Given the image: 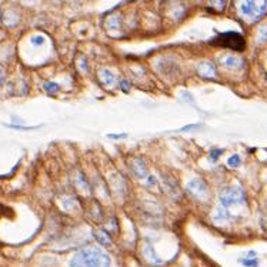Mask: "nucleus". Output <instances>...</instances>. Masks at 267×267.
I'll use <instances>...</instances> for the list:
<instances>
[{
  "instance_id": "nucleus-1",
  "label": "nucleus",
  "mask_w": 267,
  "mask_h": 267,
  "mask_svg": "<svg viewBox=\"0 0 267 267\" xmlns=\"http://www.w3.org/2000/svg\"><path fill=\"white\" fill-rule=\"evenodd\" d=\"M110 257L100 247H84L70 260V267H109Z\"/></svg>"
},
{
  "instance_id": "nucleus-2",
  "label": "nucleus",
  "mask_w": 267,
  "mask_h": 267,
  "mask_svg": "<svg viewBox=\"0 0 267 267\" xmlns=\"http://www.w3.org/2000/svg\"><path fill=\"white\" fill-rule=\"evenodd\" d=\"M220 206L224 209H230L232 206H242L246 203V194L244 190L240 186H229L223 189L218 194Z\"/></svg>"
},
{
  "instance_id": "nucleus-3",
  "label": "nucleus",
  "mask_w": 267,
  "mask_h": 267,
  "mask_svg": "<svg viewBox=\"0 0 267 267\" xmlns=\"http://www.w3.org/2000/svg\"><path fill=\"white\" fill-rule=\"evenodd\" d=\"M212 43L217 45V46L230 48L233 50H243L244 49V39L237 33V32H224V33H220Z\"/></svg>"
},
{
  "instance_id": "nucleus-4",
  "label": "nucleus",
  "mask_w": 267,
  "mask_h": 267,
  "mask_svg": "<svg viewBox=\"0 0 267 267\" xmlns=\"http://www.w3.org/2000/svg\"><path fill=\"white\" fill-rule=\"evenodd\" d=\"M240 13L249 19H259L267 12V1H240Z\"/></svg>"
},
{
  "instance_id": "nucleus-5",
  "label": "nucleus",
  "mask_w": 267,
  "mask_h": 267,
  "mask_svg": "<svg viewBox=\"0 0 267 267\" xmlns=\"http://www.w3.org/2000/svg\"><path fill=\"white\" fill-rule=\"evenodd\" d=\"M186 189H187V192L192 196H194L197 199H204L209 194V187L201 179H194V180L189 182L187 186H186Z\"/></svg>"
},
{
  "instance_id": "nucleus-6",
  "label": "nucleus",
  "mask_w": 267,
  "mask_h": 267,
  "mask_svg": "<svg viewBox=\"0 0 267 267\" xmlns=\"http://www.w3.org/2000/svg\"><path fill=\"white\" fill-rule=\"evenodd\" d=\"M127 166H129L130 171L133 173L137 179H145V177L147 176V173H149V171H147L146 163H145L142 159H139V157L130 159V160L127 162Z\"/></svg>"
},
{
  "instance_id": "nucleus-7",
  "label": "nucleus",
  "mask_w": 267,
  "mask_h": 267,
  "mask_svg": "<svg viewBox=\"0 0 267 267\" xmlns=\"http://www.w3.org/2000/svg\"><path fill=\"white\" fill-rule=\"evenodd\" d=\"M142 254L145 257V260L150 265H154V266H160L162 265V260L159 259V256L156 254V251L153 249L149 242H145L143 243V247H142Z\"/></svg>"
},
{
  "instance_id": "nucleus-8",
  "label": "nucleus",
  "mask_w": 267,
  "mask_h": 267,
  "mask_svg": "<svg viewBox=\"0 0 267 267\" xmlns=\"http://www.w3.org/2000/svg\"><path fill=\"white\" fill-rule=\"evenodd\" d=\"M196 72L203 79H213L216 76V69L210 62H200L196 67Z\"/></svg>"
},
{
  "instance_id": "nucleus-9",
  "label": "nucleus",
  "mask_w": 267,
  "mask_h": 267,
  "mask_svg": "<svg viewBox=\"0 0 267 267\" xmlns=\"http://www.w3.org/2000/svg\"><path fill=\"white\" fill-rule=\"evenodd\" d=\"M97 77H99L100 83L104 87H113L116 84V76L109 69H99L97 70Z\"/></svg>"
},
{
  "instance_id": "nucleus-10",
  "label": "nucleus",
  "mask_w": 267,
  "mask_h": 267,
  "mask_svg": "<svg viewBox=\"0 0 267 267\" xmlns=\"http://www.w3.org/2000/svg\"><path fill=\"white\" fill-rule=\"evenodd\" d=\"M220 63L227 69H239L243 65V60L237 56H233V54H223V57L218 59Z\"/></svg>"
},
{
  "instance_id": "nucleus-11",
  "label": "nucleus",
  "mask_w": 267,
  "mask_h": 267,
  "mask_svg": "<svg viewBox=\"0 0 267 267\" xmlns=\"http://www.w3.org/2000/svg\"><path fill=\"white\" fill-rule=\"evenodd\" d=\"M230 218H232V215H230V212L227 209H224L221 206H217L215 213H213V220L216 223H224V221H227Z\"/></svg>"
},
{
  "instance_id": "nucleus-12",
  "label": "nucleus",
  "mask_w": 267,
  "mask_h": 267,
  "mask_svg": "<svg viewBox=\"0 0 267 267\" xmlns=\"http://www.w3.org/2000/svg\"><path fill=\"white\" fill-rule=\"evenodd\" d=\"M95 236L97 239V242L100 243L101 246H110L112 244V240H110V236L106 233V230H96Z\"/></svg>"
},
{
  "instance_id": "nucleus-13",
  "label": "nucleus",
  "mask_w": 267,
  "mask_h": 267,
  "mask_svg": "<svg viewBox=\"0 0 267 267\" xmlns=\"http://www.w3.org/2000/svg\"><path fill=\"white\" fill-rule=\"evenodd\" d=\"M3 126L7 127V129L22 130V132H26V130H36V129H40V127H42V126H22V124H10V123H4Z\"/></svg>"
},
{
  "instance_id": "nucleus-14",
  "label": "nucleus",
  "mask_w": 267,
  "mask_h": 267,
  "mask_svg": "<svg viewBox=\"0 0 267 267\" xmlns=\"http://www.w3.org/2000/svg\"><path fill=\"white\" fill-rule=\"evenodd\" d=\"M43 89H45L48 93H56V92L59 90V86L56 83H53V82H46V83L43 84Z\"/></svg>"
},
{
  "instance_id": "nucleus-15",
  "label": "nucleus",
  "mask_w": 267,
  "mask_h": 267,
  "mask_svg": "<svg viewBox=\"0 0 267 267\" xmlns=\"http://www.w3.org/2000/svg\"><path fill=\"white\" fill-rule=\"evenodd\" d=\"M239 165H240V156H239V154H233L232 157H229V160H227V166L237 167Z\"/></svg>"
},
{
  "instance_id": "nucleus-16",
  "label": "nucleus",
  "mask_w": 267,
  "mask_h": 267,
  "mask_svg": "<svg viewBox=\"0 0 267 267\" xmlns=\"http://www.w3.org/2000/svg\"><path fill=\"white\" fill-rule=\"evenodd\" d=\"M201 123H193V124H187V126H183L180 129V132H192V130H197L200 129Z\"/></svg>"
},
{
  "instance_id": "nucleus-17",
  "label": "nucleus",
  "mask_w": 267,
  "mask_h": 267,
  "mask_svg": "<svg viewBox=\"0 0 267 267\" xmlns=\"http://www.w3.org/2000/svg\"><path fill=\"white\" fill-rule=\"evenodd\" d=\"M32 43L36 45V46H40V45L45 43V37L40 36V34H39V36H33V37H32Z\"/></svg>"
},
{
  "instance_id": "nucleus-18",
  "label": "nucleus",
  "mask_w": 267,
  "mask_h": 267,
  "mask_svg": "<svg viewBox=\"0 0 267 267\" xmlns=\"http://www.w3.org/2000/svg\"><path fill=\"white\" fill-rule=\"evenodd\" d=\"M107 137H109V139H126V137H127V134L126 133H119V134L109 133L107 134Z\"/></svg>"
},
{
  "instance_id": "nucleus-19",
  "label": "nucleus",
  "mask_w": 267,
  "mask_h": 267,
  "mask_svg": "<svg viewBox=\"0 0 267 267\" xmlns=\"http://www.w3.org/2000/svg\"><path fill=\"white\" fill-rule=\"evenodd\" d=\"M242 263L247 267H257V265H259V263H257V260H243Z\"/></svg>"
},
{
  "instance_id": "nucleus-20",
  "label": "nucleus",
  "mask_w": 267,
  "mask_h": 267,
  "mask_svg": "<svg viewBox=\"0 0 267 267\" xmlns=\"http://www.w3.org/2000/svg\"><path fill=\"white\" fill-rule=\"evenodd\" d=\"M209 4L210 6H216V7H218V10H221L226 6V1H210Z\"/></svg>"
},
{
  "instance_id": "nucleus-21",
  "label": "nucleus",
  "mask_w": 267,
  "mask_h": 267,
  "mask_svg": "<svg viewBox=\"0 0 267 267\" xmlns=\"http://www.w3.org/2000/svg\"><path fill=\"white\" fill-rule=\"evenodd\" d=\"M221 153H223V150H220V149H217V150H212L210 151V159H212V160H216L217 157H218Z\"/></svg>"
},
{
  "instance_id": "nucleus-22",
  "label": "nucleus",
  "mask_w": 267,
  "mask_h": 267,
  "mask_svg": "<svg viewBox=\"0 0 267 267\" xmlns=\"http://www.w3.org/2000/svg\"><path fill=\"white\" fill-rule=\"evenodd\" d=\"M120 86H121V89H123L124 92H127V90H129V87H130L127 80H121V82H120Z\"/></svg>"
},
{
  "instance_id": "nucleus-23",
  "label": "nucleus",
  "mask_w": 267,
  "mask_h": 267,
  "mask_svg": "<svg viewBox=\"0 0 267 267\" xmlns=\"http://www.w3.org/2000/svg\"><path fill=\"white\" fill-rule=\"evenodd\" d=\"M263 220H265V226H267V206H266V210H265V216H263Z\"/></svg>"
},
{
  "instance_id": "nucleus-24",
  "label": "nucleus",
  "mask_w": 267,
  "mask_h": 267,
  "mask_svg": "<svg viewBox=\"0 0 267 267\" xmlns=\"http://www.w3.org/2000/svg\"><path fill=\"white\" fill-rule=\"evenodd\" d=\"M3 83V73H1V70H0V86Z\"/></svg>"
}]
</instances>
